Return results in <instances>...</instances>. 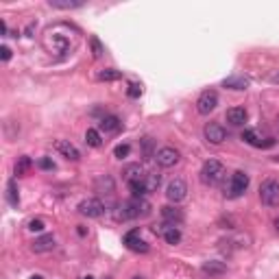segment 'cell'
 <instances>
[{
    "label": "cell",
    "instance_id": "1",
    "mask_svg": "<svg viewBox=\"0 0 279 279\" xmlns=\"http://www.w3.org/2000/svg\"><path fill=\"white\" fill-rule=\"evenodd\" d=\"M44 46L51 55L66 57V55L70 51H74V46H76V31L68 24L48 26L46 33H44Z\"/></svg>",
    "mask_w": 279,
    "mask_h": 279
},
{
    "label": "cell",
    "instance_id": "2",
    "mask_svg": "<svg viewBox=\"0 0 279 279\" xmlns=\"http://www.w3.org/2000/svg\"><path fill=\"white\" fill-rule=\"evenodd\" d=\"M151 214V203L144 199H131L116 207V220H135Z\"/></svg>",
    "mask_w": 279,
    "mask_h": 279
},
{
    "label": "cell",
    "instance_id": "3",
    "mask_svg": "<svg viewBox=\"0 0 279 279\" xmlns=\"http://www.w3.org/2000/svg\"><path fill=\"white\" fill-rule=\"evenodd\" d=\"M222 179H225V166L218 159H207L201 168V181L205 185H218Z\"/></svg>",
    "mask_w": 279,
    "mask_h": 279
},
{
    "label": "cell",
    "instance_id": "4",
    "mask_svg": "<svg viewBox=\"0 0 279 279\" xmlns=\"http://www.w3.org/2000/svg\"><path fill=\"white\" fill-rule=\"evenodd\" d=\"M260 201L268 207L279 205V181L277 179H264L260 183Z\"/></svg>",
    "mask_w": 279,
    "mask_h": 279
},
{
    "label": "cell",
    "instance_id": "5",
    "mask_svg": "<svg viewBox=\"0 0 279 279\" xmlns=\"http://www.w3.org/2000/svg\"><path fill=\"white\" fill-rule=\"evenodd\" d=\"M76 209H79L81 216H87V218H99L105 214V205L101 199H83Z\"/></svg>",
    "mask_w": 279,
    "mask_h": 279
},
{
    "label": "cell",
    "instance_id": "6",
    "mask_svg": "<svg viewBox=\"0 0 279 279\" xmlns=\"http://www.w3.org/2000/svg\"><path fill=\"white\" fill-rule=\"evenodd\" d=\"M216 105H218V94H216L214 89H205V92H201V96L197 99V111L207 116L216 109Z\"/></svg>",
    "mask_w": 279,
    "mask_h": 279
},
{
    "label": "cell",
    "instance_id": "7",
    "mask_svg": "<svg viewBox=\"0 0 279 279\" xmlns=\"http://www.w3.org/2000/svg\"><path fill=\"white\" fill-rule=\"evenodd\" d=\"M203 135H205V140L209 144L218 146L227 140V131H225V127H220L218 122H207L205 129H203Z\"/></svg>",
    "mask_w": 279,
    "mask_h": 279
},
{
    "label": "cell",
    "instance_id": "8",
    "mask_svg": "<svg viewBox=\"0 0 279 279\" xmlns=\"http://www.w3.org/2000/svg\"><path fill=\"white\" fill-rule=\"evenodd\" d=\"M249 188V174L242 172V170H236L231 174V183H229V197H240V194L247 192Z\"/></svg>",
    "mask_w": 279,
    "mask_h": 279
},
{
    "label": "cell",
    "instance_id": "9",
    "mask_svg": "<svg viewBox=\"0 0 279 279\" xmlns=\"http://www.w3.org/2000/svg\"><path fill=\"white\" fill-rule=\"evenodd\" d=\"M185 194H188V185H185V181L181 179V177L172 179L170 183H168V188H166V197H168V201H172V203L183 201Z\"/></svg>",
    "mask_w": 279,
    "mask_h": 279
},
{
    "label": "cell",
    "instance_id": "10",
    "mask_svg": "<svg viewBox=\"0 0 279 279\" xmlns=\"http://www.w3.org/2000/svg\"><path fill=\"white\" fill-rule=\"evenodd\" d=\"M155 159L162 168H170V166L179 162V151L172 149V146H162V149L155 153Z\"/></svg>",
    "mask_w": 279,
    "mask_h": 279
},
{
    "label": "cell",
    "instance_id": "11",
    "mask_svg": "<svg viewBox=\"0 0 279 279\" xmlns=\"http://www.w3.org/2000/svg\"><path fill=\"white\" fill-rule=\"evenodd\" d=\"M124 244H127L129 251H135V253H149V244L140 238V229H131L124 236Z\"/></svg>",
    "mask_w": 279,
    "mask_h": 279
},
{
    "label": "cell",
    "instance_id": "12",
    "mask_svg": "<svg viewBox=\"0 0 279 279\" xmlns=\"http://www.w3.org/2000/svg\"><path fill=\"white\" fill-rule=\"evenodd\" d=\"M153 231L159 234V236H164V240L168 242V244H179V242H181V231H179V227H172V225H168V222H162V225L153 227Z\"/></svg>",
    "mask_w": 279,
    "mask_h": 279
},
{
    "label": "cell",
    "instance_id": "13",
    "mask_svg": "<svg viewBox=\"0 0 279 279\" xmlns=\"http://www.w3.org/2000/svg\"><path fill=\"white\" fill-rule=\"evenodd\" d=\"M55 149H57L66 159H70V162H76V159L81 157L79 149H76L70 140H57V142H55Z\"/></svg>",
    "mask_w": 279,
    "mask_h": 279
},
{
    "label": "cell",
    "instance_id": "14",
    "mask_svg": "<svg viewBox=\"0 0 279 279\" xmlns=\"http://www.w3.org/2000/svg\"><path fill=\"white\" fill-rule=\"evenodd\" d=\"M242 140H244L247 144H251V146H257V149H268V146H273V144H275L273 140H262L260 133H257L255 129H244Z\"/></svg>",
    "mask_w": 279,
    "mask_h": 279
},
{
    "label": "cell",
    "instance_id": "15",
    "mask_svg": "<svg viewBox=\"0 0 279 279\" xmlns=\"http://www.w3.org/2000/svg\"><path fill=\"white\" fill-rule=\"evenodd\" d=\"M162 218L164 222H168L172 227H179L183 222V212L179 207H172V205H164L162 207Z\"/></svg>",
    "mask_w": 279,
    "mask_h": 279
},
{
    "label": "cell",
    "instance_id": "16",
    "mask_svg": "<svg viewBox=\"0 0 279 279\" xmlns=\"http://www.w3.org/2000/svg\"><path fill=\"white\" fill-rule=\"evenodd\" d=\"M247 109L244 107H231V109H227V114H225V118H227V122L229 124H234V127H240V124H244L247 122Z\"/></svg>",
    "mask_w": 279,
    "mask_h": 279
},
{
    "label": "cell",
    "instance_id": "17",
    "mask_svg": "<svg viewBox=\"0 0 279 279\" xmlns=\"http://www.w3.org/2000/svg\"><path fill=\"white\" fill-rule=\"evenodd\" d=\"M122 177H124V181H127V183H131V181L144 179L146 172H144V168H142V164H129V166H124Z\"/></svg>",
    "mask_w": 279,
    "mask_h": 279
},
{
    "label": "cell",
    "instance_id": "18",
    "mask_svg": "<svg viewBox=\"0 0 279 279\" xmlns=\"http://www.w3.org/2000/svg\"><path fill=\"white\" fill-rule=\"evenodd\" d=\"M31 249L35 251V253H48V251L55 249V238L53 236H39V238H35Z\"/></svg>",
    "mask_w": 279,
    "mask_h": 279
},
{
    "label": "cell",
    "instance_id": "19",
    "mask_svg": "<svg viewBox=\"0 0 279 279\" xmlns=\"http://www.w3.org/2000/svg\"><path fill=\"white\" fill-rule=\"evenodd\" d=\"M99 127H101V131H105V133H118L122 127V122H120V118H116V116H103Z\"/></svg>",
    "mask_w": 279,
    "mask_h": 279
},
{
    "label": "cell",
    "instance_id": "20",
    "mask_svg": "<svg viewBox=\"0 0 279 279\" xmlns=\"http://www.w3.org/2000/svg\"><path fill=\"white\" fill-rule=\"evenodd\" d=\"M222 87H229V89H236V92H242V89L249 87V79L247 76H227L222 81Z\"/></svg>",
    "mask_w": 279,
    "mask_h": 279
},
{
    "label": "cell",
    "instance_id": "21",
    "mask_svg": "<svg viewBox=\"0 0 279 279\" xmlns=\"http://www.w3.org/2000/svg\"><path fill=\"white\" fill-rule=\"evenodd\" d=\"M203 273H207L209 277H218V275H225L227 273V266L218 260H212V262H205L203 264Z\"/></svg>",
    "mask_w": 279,
    "mask_h": 279
},
{
    "label": "cell",
    "instance_id": "22",
    "mask_svg": "<svg viewBox=\"0 0 279 279\" xmlns=\"http://www.w3.org/2000/svg\"><path fill=\"white\" fill-rule=\"evenodd\" d=\"M48 5L53 7V9H81L83 3L81 0H48Z\"/></svg>",
    "mask_w": 279,
    "mask_h": 279
},
{
    "label": "cell",
    "instance_id": "23",
    "mask_svg": "<svg viewBox=\"0 0 279 279\" xmlns=\"http://www.w3.org/2000/svg\"><path fill=\"white\" fill-rule=\"evenodd\" d=\"M7 201H9V205H13V207H18V203H20V194H18L16 179L7 181Z\"/></svg>",
    "mask_w": 279,
    "mask_h": 279
},
{
    "label": "cell",
    "instance_id": "24",
    "mask_svg": "<svg viewBox=\"0 0 279 279\" xmlns=\"http://www.w3.org/2000/svg\"><path fill=\"white\" fill-rule=\"evenodd\" d=\"M85 144H87V146H94V149H99V146L103 144L101 131H99V129H87V131H85Z\"/></svg>",
    "mask_w": 279,
    "mask_h": 279
},
{
    "label": "cell",
    "instance_id": "25",
    "mask_svg": "<svg viewBox=\"0 0 279 279\" xmlns=\"http://www.w3.org/2000/svg\"><path fill=\"white\" fill-rule=\"evenodd\" d=\"M155 140L153 137H144L142 140V157L144 159H151V157H155Z\"/></svg>",
    "mask_w": 279,
    "mask_h": 279
},
{
    "label": "cell",
    "instance_id": "26",
    "mask_svg": "<svg viewBox=\"0 0 279 279\" xmlns=\"http://www.w3.org/2000/svg\"><path fill=\"white\" fill-rule=\"evenodd\" d=\"M144 183H146V190H149V192H155L159 188V183H162V177H159L157 172H146Z\"/></svg>",
    "mask_w": 279,
    "mask_h": 279
},
{
    "label": "cell",
    "instance_id": "27",
    "mask_svg": "<svg viewBox=\"0 0 279 279\" xmlns=\"http://www.w3.org/2000/svg\"><path fill=\"white\" fill-rule=\"evenodd\" d=\"M99 79L101 81H118V79H122V72L120 70H114V68H107L99 74Z\"/></svg>",
    "mask_w": 279,
    "mask_h": 279
},
{
    "label": "cell",
    "instance_id": "28",
    "mask_svg": "<svg viewBox=\"0 0 279 279\" xmlns=\"http://www.w3.org/2000/svg\"><path fill=\"white\" fill-rule=\"evenodd\" d=\"M29 168H31V157H26V155H22L16 162V174H24V172H29Z\"/></svg>",
    "mask_w": 279,
    "mask_h": 279
},
{
    "label": "cell",
    "instance_id": "29",
    "mask_svg": "<svg viewBox=\"0 0 279 279\" xmlns=\"http://www.w3.org/2000/svg\"><path fill=\"white\" fill-rule=\"evenodd\" d=\"M89 44H92L94 59H101V57H103V53H105V48H103V44L99 41V37H92V39H89Z\"/></svg>",
    "mask_w": 279,
    "mask_h": 279
},
{
    "label": "cell",
    "instance_id": "30",
    "mask_svg": "<svg viewBox=\"0 0 279 279\" xmlns=\"http://www.w3.org/2000/svg\"><path fill=\"white\" fill-rule=\"evenodd\" d=\"M131 153V146L129 144H118L116 149H114V157H118V159H124Z\"/></svg>",
    "mask_w": 279,
    "mask_h": 279
},
{
    "label": "cell",
    "instance_id": "31",
    "mask_svg": "<svg viewBox=\"0 0 279 279\" xmlns=\"http://www.w3.org/2000/svg\"><path fill=\"white\" fill-rule=\"evenodd\" d=\"M127 94H129V99H140V94H142V85H140V83H129Z\"/></svg>",
    "mask_w": 279,
    "mask_h": 279
},
{
    "label": "cell",
    "instance_id": "32",
    "mask_svg": "<svg viewBox=\"0 0 279 279\" xmlns=\"http://www.w3.org/2000/svg\"><path fill=\"white\" fill-rule=\"evenodd\" d=\"M29 229H31V231H44V220L33 218V220L29 222Z\"/></svg>",
    "mask_w": 279,
    "mask_h": 279
},
{
    "label": "cell",
    "instance_id": "33",
    "mask_svg": "<svg viewBox=\"0 0 279 279\" xmlns=\"http://www.w3.org/2000/svg\"><path fill=\"white\" fill-rule=\"evenodd\" d=\"M37 164H39V168H44V170H53V168H55L53 159H48V157H41Z\"/></svg>",
    "mask_w": 279,
    "mask_h": 279
},
{
    "label": "cell",
    "instance_id": "34",
    "mask_svg": "<svg viewBox=\"0 0 279 279\" xmlns=\"http://www.w3.org/2000/svg\"><path fill=\"white\" fill-rule=\"evenodd\" d=\"M0 59H3V61H9V59H11V48H9V46H3V48H0Z\"/></svg>",
    "mask_w": 279,
    "mask_h": 279
},
{
    "label": "cell",
    "instance_id": "35",
    "mask_svg": "<svg viewBox=\"0 0 279 279\" xmlns=\"http://www.w3.org/2000/svg\"><path fill=\"white\" fill-rule=\"evenodd\" d=\"M0 33H3V35H7V24L3 22V20H0Z\"/></svg>",
    "mask_w": 279,
    "mask_h": 279
},
{
    "label": "cell",
    "instance_id": "36",
    "mask_svg": "<svg viewBox=\"0 0 279 279\" xmlns=\"http://www.w3.org/2000/svg\"><path fill=\"white\" fill-rule=\"evenodd\" d=\"M79 279H94L92 275H83V277H79Z\"/></svg>",
    "mask_w": 279,
    "mask_h": 279
},
{
    "label": "cell",
    "instance_id": "37",
    "mask_svg": "<svg viewBox=\"0 0 279 279\" xmlns=\"http://www.w3.org/2000/svg\"><path fill=\"white\" fill-rule=\"evenodd\" d=\"M275 229H277V234H279V218L275 220Z\"/></svg>",
    "mask_w": 279,
    "mask_h": 279
},
{
    "label": "cell",
    "instance_id": "38",
    "mask_svg": "<svg viewBox=\"0 0 279 279\" xmlns=\"http://www.w3.org/2000/svg\"><path fill=\"white\" fill-rule=\"evenodd\" d=\"M31 279H44V277H41V275H33Z\"/></svg>",
    "mask_w": 279,
    "mask_h": 279
},
{
    "label": "cell",
    "instance_id": "39",
    "mask_svg": "<svg viewBox=\"0 0 279 279\" xmlns=\"http://www.w3.org/2000/svg\"><path fill=\"white\" fill-rule=\"evenodd\" d=\"M273 83H279V74H277V76H273Z\"/></svg>",
    "mask_w": 279,
    "mask_h": 279
},
{
    "label": "cell",
    "instance_id": "40",
    "mask_svg": "<svg viewBox=\"0 0 279 279\" xmlns=\"http://www.w3.org/2000/svg\"><path fill=\"white\" fill-rule=\"evenodd\" d=\"M131 279H144L142 275H135V277H131Z\"/></svg>",
    "mask_w": 279,
    "mask_h": 279
},
{
    "label": "cell",
    "instance_id": "41",
    "mask_svg": "<svg viewBox=\"0 0 279 279\" xmlns=\"http://www.w3.org/2000/svg\"><path fill=\"white\" fill-rule=\"evenodd\" d=\"M277 131H279V120H277Z\"/></svg>",
    "mask_w": 279,
    "mask_h": 279
}]
</instances>
